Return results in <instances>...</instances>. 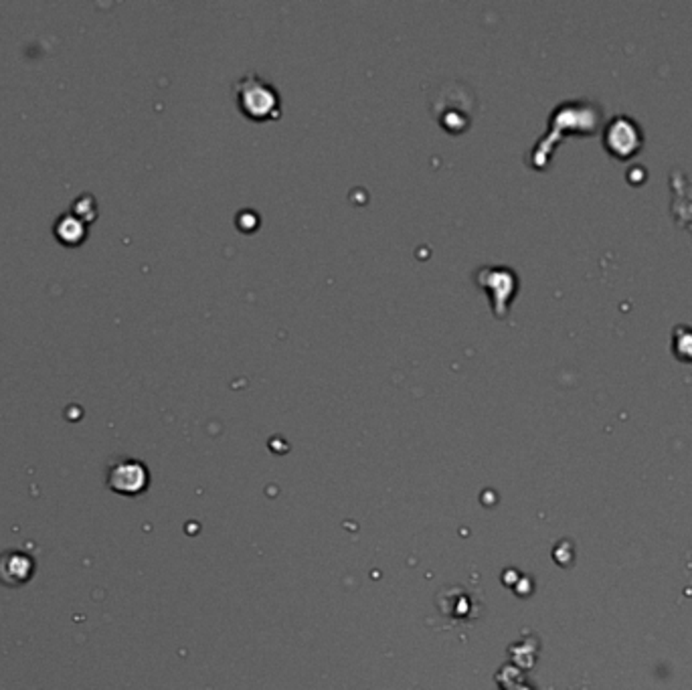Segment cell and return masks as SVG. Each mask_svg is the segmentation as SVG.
Masks as SVG:
<instances>
[{
    "instance_id": "cell-1",
    "label": "cell",
    "mask_w": 692,
    "mask_h": 690,
    "mask_svg": "<svg viewBox=\"0 0 692 690\" xmlns=\"http://www.w3.org/2000/svg\"><path fill=\"white\" fill-rule=\"evenodd\" d=\"M601 122V110L587 99L561 101L548 115L547 134L536 140L529 154V164L534 168H545L551 161L553 150L567 134H593Z\"/></svg>"
},
{
    "instance_id": "cell-2",
    "label": "cell",
    "mask_w": 692,
    "mask_h": 690,
    "mask_svg": "<svg viewBox=\"0 0 692 690\" xmlns=\"http://www.w3.org/2000/svg\"><path fill=\"white\" fill-rule=\"evenodd\" d=\"M237 106L251 120H275L282 113V96L274 83L259 77L256 71L241 75L233 85Z\"/></svg>"
},
{
    "instance_id": "cell-3",
    "label": "cell",
    "mask_w": 692,
    "mask_h": 690,
    "mask_svg": "<svg viewBox=\"0 0 692 690\" xmlns=\"http://www.w3.org/2000/svg\"><path fill=\"white\" fill-rule=\"evenodd\" d=\"M474 280L490 296L492 310L498 318H504L510 310V302L518 291V275L508 265H482L474 272Z\"/></svg>"
},
{
    "instance_id": "cell-4",
    "label": "cell",
    "mask_w": 692,
    "mask_h": 690,
    "mask_svg": "<svg viewBox=\"0 0 692 690\" xmlns=\"http://www.w3.org/2000/svg\"><path fill=\"white\" fill-rule=\"evenodd\" d=\"M644 144V134L638 122L629 115H615L603 130V146L605 150L619 158L628 161Z\"/></svg>"
},
{
    "instance_id": "cell-5",
    "label": "cell",
    "mask_w": 692,
    "mask_h": 690,
    "mask_svg": "<svg viewBox=\"0 0 692 690\" xmlns=\"http://www.w3.org/2000/svg\"><path fill=\"white\" fill-rule=\"evenodd\" d=\"M674 353L680 356V358H686V360H692V328H677L674 332Z\"/></svg>"
}]
</instances>
